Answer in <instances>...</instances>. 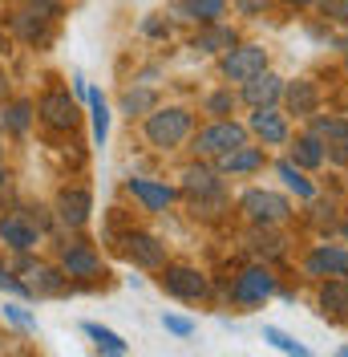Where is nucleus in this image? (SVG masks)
I'll return each mask as SVG.
<instances>
[{"mask_svg":"<svg viewBox=\"0 0 348 357\" xmlns=\"http://www.w3.org/2000/svg\"><path fill=\"white\" fill-rule=\"evenodd\" d=\"M191 126H195V118H191V110H182V106L150 110L146 114V142L158 146V151H174V146L187 142Z\"/></svg>","mask_w":348,"mask_h":357,"instance_id":"nucleus-1","label":"nucleus"},{"mask_svg":"<svg viewBox=\"0 0 348 357\" xmlns=\"http://www.w3.org/2000/svg\"><path fill=\"white\" fill-rule=\"evenodd\" d=\"M239 211L255 223V227H276V223H283L292 215V203L283 199V195H276V191H260V187H255V191H247L239 199Z\"/></svg>","mask_w":348,"mask_h":357,"instance_id":"nucleus-2","label":"nucleus"},{"mask_svg":"<svg viewBox=\"0 0 348 357\" xmlns=\"http://www.w3.org/2000/svg\"><path fill=\"white\" fill-rule=\"evenodd\" d=\"M260 69H267V49L263 45H231L227 49V57H223V77L227 82H247V77H255Z\"/></svg>","mask_w":348,"mask_h":357,"instance_id":"nucleus-3","label":"nucleus"},{"mask_svg":"<svg viewBox=\"0 0 348 357\" xmlns=\"http://www.w3.org/2000/svg\"><path fill=\"white\" fill-rule=\"evenodd\" d=\"M247 142V126H239V122H223L219 118L215 126H207V130H198L195 138V151L198 155H227V151H235V146H243Z\"/></svg>","mask_w":348,"mask_h":357,"instance_id":"nucleus-4","label":"nucleus"},{"mask_svg":"<svg viewBox=\"0 0 348 357\" xmlns=\"http://www.w3.org/2000/svg\"><path fill=\"white\" fill-rule=\"evenodd\" d=\"M162 284L178 301H203L207 296V276L187 264H162Z\"/></svg>","mask_w":348,"mask_h":357,"instance_id":"nucleus-5","label":"nucleus"},{"mask_svg":"<svg viewBox=\"0 0 348 357\" xmlns=\"http://www.w3.org/2000/svg\"><path fill=\"white\" fill-rule=\"evenodd\" d=\"M37 114H41L45 126H53V130H73V122H77V106H73V98H69L65 89L45 93Z\"/></svg>","mask_w":348,"mask_h":357,"instance_id":"nucleus-6","label":"nucleus"},{"mask_svg":"<svg viewBox=\"0 0 348 357\" xmlns=\"http://www.w3.org/2000/svg\"><path fill=\"white\" fill-rule=\"evenodd\" d=\"M122 252H126V260L138 268H162L166 264V248L158 244L154 236L146 231H130L126 240H122Z\"/></svg>","mask_w":348,"mask_h":357,"instance_id":"nucleus-7","label":"nucleus"},{"mask_svg":"<svg viewBox=\"0 0 348 357\" xmlns=\"http://www.w3.org/2000/svg\"><path fill=\"white\" fill-rule=\"evenodd\" d=\"M271 292H276V280H271L267 268H247L239 280H235V301L239 305H263Z\"/></svg>","mask_w":348,"mask_h":357,"instance_id":"nucleus-8","label":"nucleus"},{"mask_svg":"<svg viewBox=\"0 0 348 357\" xmlns=\"http://www.w3.org/2000/svg\"><path fill=\"white\" fill-rule=\"evenodd\" d=\"M304 272L308 276H348V248L320 244L304 260Z\"/></svg>","mask_w":348,"mask_h":357,"instance_id":"nucleus-9","label":"nucleus"},{"mask_svg":"<svg viewBox=\"0 0 348 357\" xmlns=\"http://www.w3.org/2000/svg\"><path fill=\"white\" fill-rule=\"evenodd\" d=\"M89 211H93V199H89L86 187H65L61 199H57V220L69 223V227H86Z\"/></svg>","mask_w":348,"mask_h":357,"instance_id":"nucleus-10","label":"nucleus"},{"mask_svg":"<svg viewBox=\"0 0 348 357\" xmlns=\"http://www.w3.org/2000/svg\"><path fill=\"white\" fill-rule=\"evenodd\" d=\"M280 98H283V77L267 73V69H260L255 77L243 82V102H251V106H276Z\"/></svg>","mask_w":348,"mask_h":357,"instance_id":"nucleus-11","label":"nucleus"},{"mask_svg":"<svg viewBox=\"0 0 348 357\" xmlns=\"http://www.w3.org/2000/svg\"><path fill=\"white\" fill-rule=\"evenodd\" d=\"M316 309H320V317L348 321V276L324 280V289H320V296H316Z\"/></svg>","mask_w":348,"mask_h":357,"instance_id":"nucleus-12","label":"nucleus"},{"mask_svg":"<svg viewBox=\"0 0 348 357\" xmlns=\"http://www.w3.org/2000/svg\"><path fill=\"white\" fill-rule=\"evenodd\" d=\"M126 187H130V195H134L138 203H142L146 211H166V207H171V199H174V191L166 187V183H150V178H130Z\"/></svg>","mask_w":348,"mask_h":357,"instance_id":"nucleus-13","label":"nucleus"},{"mask_svg":"<svg viewBox=\"0 0 348 357\" xmlns=\"http://www.w3.org/2000/svg\"><path fill=\"white\" fill-rule=\"evenodd\" d=\"M251 130L260 134L263 142H271V146L287 142V122H283V114H276L271 106H255V114H251Z\"/></svg>","mask_w":348,"mask_h":357,"instance_id":"nucleus-14","label":"nucleus"},{"mask_svg":"<svg viewBox=\"0 0 348 357\" xmlns=\"http://www.w3.org/2000/svg\"><path fill=\"white\" fill-rule=\"evenodd\" d=\"M263 167V151L260 146H235V151H227V155H219V171L223 175H247V171H260Z\"/></svg>","mask_w":348,"mask_h":357,"instance_id":"nucleus-15","label":"nucleus"},{"mask_svg":"<svg viewBox=\"0 0 348 357\" xmlns=\"http://www.w3.org/2000/svg\"><path fill=\"white\" fill-rule=\"evenodd\" d=\"M61 268H65V276H97L102 260L89 244H69L65 256H61Z\"/></svg>","mask_w":348,"mask_h":357,"instance_id":"nucleus-16","label":"nucleus"},{"mask_svg":"<svg viewBox=\"0 0 348 357\" xmlns=\"http://www.w3.org/2000/svg\"><path fill=\"white\" fill-rule=\"evenodd\" d=\"M283 98H287V114H296V118H312L316 114V102H320V93L312 82H292V86H283Z\"/></svg>","mask_w":348,"mask_h":357,"instance_id":"nucleus-17","label":"nucleus"},{"mask_svg":"<svg viewBox=\"0 0 348 357\" xmlns=\"http://www.w3.org/2000/svg\"><path fill=\"white\" fill-rule=\"evenodd\" d=\"M0 240L17 252H29V248H37V227H29L21 215H8V220H0Z\"/></svg>","mask_w":348,"mask_h":357,"instance_id":"nucleus-18","label":"nucleus"},{"mask_svg":"<svg viewBox=\"0 0 348 357\" xmlns=\"http://www.w3.org/2000/svg\"><path fill=\"white\" fill-rule=\"evenodd\" d=\"M235 45V29H227V24H219V21H211L203 33L195 37V45L191 49H198V53H227Z\"/></svg>","mask_w":348,"mask_h":357,"instance_id":"nucleus-19","label":"nucleus"},{"mask_svg":"<svg viewBox=\"0 0 348 357\" xmlns=\"http://www.w3.org/2000/svg\"><path fill=\"white\" fill-rule=\"evenodd\" d=\"M174 13L182 21H198V24H211L227 13V0H187V4H174Z\"/></svg>","mask_w":348,"mask_h":357,"instance_id":"nucleus-20","label":"nucleus"},{"mask_svg":"<svg viewBox=\"0 0 348 357\" xmlns=\"http://www.w3.org/2000/svg\"><path fill=\"white\" fill-rule=\"evenodd\" d=\"M292 162H296V167H308V171L324 167V142H320L316 134L296 138V146H292Z\"/></svg>","mask_w":348,"mask_h":357,"instance_id":"nucleus-21","label":"nucleus"},{"mask_svg":"<svg viewBox=\"0 0 348 357\" xmlns=\"http://www.w3.org/2000/svg\"><path fill=\"white\" fill-rule=\"evenodd\" d=\"M24 284H29V292H33V296H37V292H45V296H57V292H65V276H57V272H53V268H45V264H29V280H24Z\"/></svg>","mask_w":348,"mask_h":357,"instance_id":"nucleus-22","label":"nucleus"},{"mask_svg":"<svg viewBox=\"0 0 348 357\" xmlns=\"http://www.w3.org/2000/svg\"><path fill=\"white\" fill-rule=\"evenodd\" d=\"M182 191H187V195H215L219 191V178H215V171H211V167H187V171H182Z\"/></svg>","mask_w":348,"mask_h":357,"instance_id":"nucleus-23","label":"nucleus"},{"mask_svg":"<svg viewBox=\"0 0 348 357\" xmlns=\"http://www.w3.org/2000/svg\"><path fill=\"white\" fill-rule=\"evenodd\" d=\"M86 102H89V118H93V142L106 146V138H109V106H106V98H102L97 89H86Z\"/></svg>","mask_w":348,"mask_h":357,"instance_id":"nucleus-24","label":"nucleus"},{"mask_svg":"<svg viewBox=\"0 0 348 357\" xmlns=\"http://www.w3.org/2000/svg\"><path fill=\"white\" fill-rule=\"evenodd\" d=\"M86 337H89V341H93V345H97V349H102V354H113V357L130 354V345H126L122 337L113 333V329H102V325H93V321H89V325H86Z\"/></svg>","mask_w":348,"mask_h":357,"instance_id":"nucleus-25","label":"nucleus"},{"mask_svg":"<svg viewBox=\"0 0 348 357\" xmlns=\"http://www.w3.org/2000/svg\"><path fill=\"white\" fill-rule=\"evenodd\" d=\"M276 171H280V178L287 183V187H292V191H296V195H300V199H316V187L308 183V178H304V171H300V167H296L292 158H283V162H276Z\"/></svg>","mask_w":348,"mask_h":357,"instance_id":"nucleus-26","label":"nucleus"},{"mask_svg":"<svg viewBox=\"0 0 348 357\" xmlns=\"http://www.w3.org/2000/svg\"><path fill=\"white\" fill-rule=\"evenodd\" d=\"M312 134H316L320 142H345L348 122L345 118H312Z\"/></svg>","mask_w":348,"mask_h":357,"instance_id":"nucleus-27","label":"nucleus"},{"mask_svg":"<svg viewBox=\"0 0 348 357\" xmlns=\"http://www.w3.org/2000/svg\"><path fill=\"white\" fill-rule=\"evenodd\" d=\"M29 122H33V106H29V102H13L8 114H4V126H8L13 134H24Z\"/></svg>","mask_w":348,"mask_h":357,"instance_id":"nucleus-28","label":"nucleus"},{"mask_svg":"<svg viewBox=\"0 0 348 357\" xmlns=\"http://www.w3.org/2000/svg\"><path fill=\"white\" fill-rule=\"evenodd\" d=\"M122 110L130 114H150L154 110V89H130L126 98H122Z\"/></svg>","mask_w":348,"mask_h":357,"instance_id":"nucleus-29","label":"nucleus"},{"mask_svg":"<svg viewBox=\"0 0 348 357\" xmlns=\"http://www.w3.org/2000/svg\"><path fill=\"white\" fill-rule=\"evenodd\" d=\"M263 341H271V345H276V349H283V354H296V357H304V354H308V349L300 345V341H296V337H287L283 329H276V325H267V329H263Z\"/></svg>","mask_w":348,"mask_h":357,"instance_id":"nucleus-30","label":"nucleus"},{"mask_svg":"<svg viewBox=\"0 0 348 357\" xmlns=\"http://www.w3.org/2000/svg\"><path fill=\"white\" fill-rule=\"evenodd\" d=\"M231 110H235V93H231V89H219V93L207 98V114L223 118V114H231Z\"/></svg>","mask_w":348,"mask_h":357,"instance_id":"nucleus-31","label":"nucleus"},{"mask_svg":"<svg viewBox=\"0 0 348 357\" xmlns=\"http://www.w3.org/2000/svg\"><path fill=\"white\" fill-rule=\"evenodd\" d=\"M162 329L174 333V337H191L195 333V321H187V317H171V312H166V317H162Z\"/></svg>","mask_w":348,"mask_h":357,"instance_id":"nucleus-32","label":"nucleus"},{"mask_svg":"<svg viewBox=\"0 0 348 357\" xmlns=\"http://www.w3.org/2000/svg\"><path fill=\"white\" fill-rule=\"evenodd\" d=\"M4 317H8V321H13L17 329H29V333L37 329V321H33V317H29V312H24L21 305H4Z\"/></svg>","mask_w":348,"mask_h":357,"instance_id":"nucleus-33","label":"nucleus"},{"mask_svg":"<svg viewBox=\"0 0 348 357\" xmlns=\"http://www.w3.org/2000/svg\"><path fill=\"white\" fill-rule=\"evenodd\" d=\"M320 8H324V17L348 24V0H320Z\"/></svg>","mask_w":348,"mask_h":357,"instance_id":"nucleus-34","label":"nucleus"},{"mask_svg":"<svg viewBox=\"0 0 348 357\" xmlns=\"http://www.w3.org/2000/svg\"><path fill=\"white\" fill-rule=\"evenodd\" d=\"M0 289L17 292V296H33V292H29V284H21V280H13V272H8V268H0Z\"/></svg>","mask_w":348,"mask_h":357,"instance_id":"nucleus-35","label":"nucleus"},{"mask_svg":"<svg viewBox=\"0 0 348 357\" xmlns=\"http://www.w3.org/2000/svg\"><path fill=\"white\" fill-rule=\"evenodd\" d=\"M267 4L271 0H235V8H239L243 17H260V13H267Z\"/></svg>","mask_w":348,"mask_h":357,"instance_id":"nucleus-36","label":"nucleus"},{"mask_svg":"<svg viewBox=\"0 0 348 357\" xmlns=\"http://www.w3.org/2000/svg\"><path fill=\"white\" fill-rule=\"evenodd\" d=\"M146 33H150V37H162V33H166V24H162V21H146Z\"/></svg>","mask_w":348,"mask_h":357,"instance_id":"nucleus-37","label":"nucleus"},{"mask_svg":"<svg viewBox=\"0 0 348 357\" xmlns=\"http://www.w3.org/2000/svg\"><path fill=\"white\" fill-rule=\"evenodd\" d=\"M283 4H296V8H300V4H312V0H283Z\"/></svg>","mask_w":348,"mask_h":357,"instance_id":"nucleus-38","label":"nucleus"},{"mask_svg":"<svg viewBox=\"0 0 348 357\" xmlns=\"http://www.w3.org/2000/svg\"><path fill=\"white\" fill-rule=\"evenodd\" d=\"M0 53H4V33H0Z\"/></svg>","mask_w":348,"mask_h":357,"instance_id":"nucleus-39","label":"nucleus"},{"mask_svg":"<svg viewBox=\"0 0 348 357\" xmlns=\"http://www.w3.org/2000/svg\"><path fill=\"white\" fill-rule=\"evenodd\" d=\"M0 183H4V171H0Z\"/></svg>","mask_w":348,"mask_h":357,"instance_id":"nucleus-40","label":"nucleus"},{"mask_svg":"<svg viewBox=\"0 0 348 357\" xmlns=\"http://www.w3.org/2000/svg\"><path fill=\"white\" fill-rule=\"evenodd\" d=\"M345 236H348V223H345Z\"/></svg>","mask_w":348,"mask_h":357,"instance_id":"nucleus-41","label":"nucleus"},{"mask_svg":"<svg viewBox=\"0 0 348 357\" xmlns=\"http://www.w3.org/2000/svg\"><path fill=\"white\" fill-rule=\"evenodd\" d=\"M0 82H4V77H0Z\"/></svg>","mask_w":348,"mask_h":357,"instance_id":"nucleus-42","label":"nucleus"}]
</instances>
